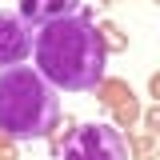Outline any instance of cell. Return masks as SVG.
Masks as SVG:
<instances>
[{"label": "cell", "mask_w": 160, "mask_h": 160, "mask_svg": "<svg viewBox=\"0 0 160 160\" xmlns=\"http://www.w3.org/2000/svg\"><path fill=\"white\" fill-rule=\"evenodd\" d=\"M32 52V32L16 12H0V68H12Z\"/></svg>", "instance_id": "obj_4"}, {"label": "cell", "mask_w": 160, "mask_h": 160, "mask_svg": "<svg viewBox=\"0 0 160 160\" xmlns=\"http://www.w3.org/2000/svg\"><path fill=\"white\" fill-rule=\"evenodd\" d=\"M96 96H100V104L116 108V104H124V100H132V88H128L124 80H100V84H96Z\"/></svg>", "instance_id": "obj_6"}, {"label": "cell", "mask_w": 160, "mask_h": 160, "mask_svg": "<svg viewBox=\"0 0 160 160\" xmlns=\"http://www.w3.org/2000/svg\"><path fill=\"white\" fill-rule=\"evenodd\" d=\"M60 120L56 88L28 64L0 68V132L12 140H44Z\"/></svg>", "instance_id": "obj_2"}, {"label": "cell", "mask_w": 160, "mask_h": 160, "mask_svg": "<svg viewBox=\"0 0 160 160\" xmlns=\"http://www.w3.org/2000/svg\"><path fill=\"white\" fill-rule=\"evenodd\" d=\"M140 120V104L136 100H124V104H116V128H132Z\"/></svg>", "instance_id": "obj_8"}, {"label": "cell", "mask_w": 160, "mask_h": 160, "mask_svg": "<svg viewBox=\"0 0 160 160\" xmlns=\"http://www.w3.org/2000/svg\"><path fill=\"white\" fill-rule=\"evenodd\" d=\"M80 12V0H20V20L24 24H52V20H64Z\"/></svg>", "instance_id": "obj_5"}, {"label": "cell", "mask_w": 160, "mask_h": 160, "mask_svg": "<svg viewBox=\"0 0 160 160\" xmlns=\"http://www.w3.org/2000/svg\"><path fill=\"white\" fill-rule=\"evenodd\" d=\"M60 160H128V140L112 124H76L60 144Z\"/></svg>", "instance_id": "obj_3"}, {"label": "cell", "mask_w": 160, "mask_h": 160, "mask_svg": "<svg viewBox=\"0 0 160 160\" xmlns=\"http://www.w3.org/2000/svg\"><path fill=\"white\" fill-rule=\"evenodd\" d=\"M128 152H132L136 160H156V144H152L148 136H136V140H128Z\"/></svg>", "instance_id": "obj_9"}, {"label": "cell", "mask_w": 160, "mask_h": 160, "mask_svg": "<svg viewBox=\"0 0 160 160\" xmlns=\"http://www.w3.org/2000/svg\"><path fill=\"white\" fill-rule=\"evenodd\" d=\"M156 160H160V144H156Z\"/></svg>", "instance_id": "obj_13"}, {"label": "cell", "mask_w": 160, "mask_h": 160, "mask_svg": "<svg viewBox=\"0 0 160 160\" xmlns=\"http://www.w3.org/2000/svg\"><path fill=\"white\" fill-rule=\"evenodd\" d=\"M144 124H148V128H152V132L160 136V104L152 108V112H148V116H144Z\"/></svg>", "instance_id": "obj_10"}, {"label": "cell", "mask_w": 160, "mask_h": 160, "mask_svg": "<svg viewBox=\"0 0 160 160\" xmlns=\"http://www.w3.org/2000/svg\"><path fill=\"white\" fill-rule=\"evenodd\" d=\"M96 32H100V44H104V52H124L128 48V36L120 32L112 20H104V24H96Z\"/></svg>", "instance_id": "obj_7"}, {"label": "cell", "mask_w": 160, "mask_h": 160, "mask_svg": "<svg viewBox=\"0 0 160 160\" xmlns=\"http://www.w3.org/2000/svg\"><path fill=\"white\" fill-rule=\"evenodd\" d=\"M0 160H12V152H0Z\"/></svg>", "instance_id": "obj_12"}, {"label": "cell", "mask_w": 160, "mask_h": 160, "mask_svg": "<svg viewBox=\"0 0 160 160\" xmlns=\"http://www.w3.org/2000/svg\"><path fill=\"white\" fill-rule=\"evenodd\" d=\"M36 72L52 88L64 92H92L104 80V44H100L96 24L88 20V12H72L64 20L40 24L36 32Z\"/></svg>", "instance_id": "obj_1"}, {"label": "cell", "mask_w": 160, "mask_h": 160, "mask_svg": "<svg viewBox=\"0 0 160 160\" xmlns=\"http://www.w3.org/2000/svg\"><path fill=\"white\" fill-rule=\"evenodd\" d=\"M148 88H152V96L160 100V72H156V76H152V80H148Z\"/></svg>", "instance_id": "obj_11"}, {"label": "cell", "mask_w": 160, "mask_h": 160, "mask_svg": "<svg viewBox=\"0 0 160 160\" xmlns=\"http://www.w3.org/2000/svg\"><path fill=\"white\" fill-rule=\"evenodd\" d=\"M100 4H112V0H100Z\"/></svg>", "instance_id": "obj_14"}]
</instances>
